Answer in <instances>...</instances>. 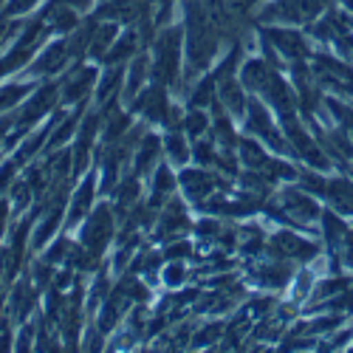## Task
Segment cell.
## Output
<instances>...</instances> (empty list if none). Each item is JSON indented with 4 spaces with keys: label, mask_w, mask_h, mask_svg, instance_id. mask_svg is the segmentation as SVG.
<instances>
[{
    "label": "cell",
    "mask_w": 353,
    "mask_h": 353,
    "mask_svg": "<svg viewBox=\"0 0 353 353\" xmlns=\"http://www.w3.org/2000/svg\"><path fill=\"white\" fill-rule=\"evenodd\" d=\"M108 234H110V212L99 210L91 221H88V226H85V246L102 249V243L108 241Z\"/></svg>",
    "instance_id": "obj_1"
},
{
    "label": "cell",
    "mask_w": 353,
    "mask_h": 353,
    "mask_svg": "<svg viewBox=\"0 0 353 353\" xmlns=\"http://www.w3.org/2000/svg\"><path fill=\"white\" fill-rule=\"evenodd\" d=\"M187 223V218H184V210L179 207V203H172V207H170V212H167V223H164V232H179L181 226Z\"/></svg>",
    "instance_id": "obj_10"
},
{
    "label": "cell",
    "mask_w": 353,
    "mask_h": 353,
    "mask_svg": "<svg viewBox=\"0 0 353 353\" xmlns=\"http://www.w3.org/2000/svg\"><path fill=\"white\" fill-rule=\"evenodd\" d=\"M190 130H192V133L203 130V116H190Z\"/></svg>",
    "instance_id": "obj_20"
},
{
    "label": "cell",
    "mask_w": 353,
    "mask_h": 353,
    "mask_svg": "<svg viewBox=\"0 0 353 353\" xmlns=\"http://www.w3.org/2000/svg\"><path fill=\"white\" fill-rule=\"evenodd\" d=\"M187 190H190V195H195V198H201V195H207L210 192V187H212V181L207 179L203 172H190L187 175Z\"/></svg>",
    "instance_id": "obj_8"
},
{
    "label": "cell",
    "mask_w": 353,
    "mask_h": 353,
    "mask_svg": "<svg viewBox=\"0 0 353 353\" xmlns=\"http://www.w3.org/2000/svg\"><path fill=\"white\" fill-rule=\"evenodd\" d=\"M91 79H94V71H82L77 79H71L68 85H65V99H79L85 91H88V85H91Z\"/></svg>",
    "instance_id": "obj_6"
},
{
    "label": "cell",
    "mask_w": 353,
    "mask_h": 353,
    "mask_svg": "<svg viewBox=\"0 0 353 353\" xmlns=\"http://www.w3.org/2000/svg\"><path fill=\"white\" fill-rule=\"evenodd\" d=\"M26 91H23V88H9V91H3V94H0V108H6V105H12L14 99H20Z\"/></svg>",
    "instance_id": "obj_16"
},
{
    "label": "cell",
    "mask_w": 353,
    "mask_h": 353,
    "mask_svg": "<svg viewBox=\"0 0 353 353\" xmlns=\"http://www.w3.org/2000/svg\"><path fill=\"white\" fill-rule=\"evenodd\" d=\"M12 172H14V167H12V164H6L3 170H0V190H3V187L12 181Z\"/></svg>",
    "instance_id": "obj_19"
},
{
    "label": "cell",
    "mask_w": 353,
    "mask_h": 353,
    "mask_svg": "<svg viewBox=\"0 0 353 353\" xmlns=\"http://www.w3.org/2000/svg\"><path fill=\"white\" fill-rule=\"evenodd\" d=\"M285 203H288V210L297 215L300 221H314L316 215H319V210H316V203L314 201H308L305 195H300V192H288L285 195Z\"/></svg>",
    "instance_id": "obj_3"
},
{
    "label": "cell",
    "mask_w": 353,
    "mask_h": 353,
    "mask_svg": "<svg viewBox=\"0 0 353 353\" xmlns=\"http://www.w3.org/2000/svg\"><path fill=\"white\" fill-rule=\"evenodd\" d=\"M274 43L288 54V57H303L305 54V46L300 40V34H294V32H272Z\"/></svg>",
    "instance_id": "obj_5"
},
{
    "label": "cell",
    "mask_w": 353,
    "mask_h": 353,
    "mask_svg": "<svg viewBox=\"0 0 353 353\" xmlns=\"http://www.w3.org/2000/svg\"><path fill=\"white\" fill-rule=\"evenodd\" d=\"M156 150H159V141H156V139H147V141H144V150H141L139 159H136L139 170H147V164H150V159L156 156Z\"/></svg>",
    "instance_id": "obj_11"
},
{
    "label": "cell",
    "mask_w": 353,
    "mask_h": 353,
    "mask_svg": "<svg viewBox=\"0 0 353 353\" xmlns=\"http://www.w3.org/2000/svg\"><path fill=\"white\" fill-rule=\"evenodd\" d=\"M63 60H65V46H54V48L43 57V60H40V68H43V71H54Z\"/></svg>",
    "instance_id": "obj_9"
},
{
    "label": "cell",
    "mask_w": 353,
    "mask_h": 353,
    "mask_svg": "<svg viewBox=\"0 0 353 353\" xmlns=\"http://www.w3.org/2000/svg\"><path fill=\"white\" fill-rule=\"evenodd\" d=\"M133 46H136V40H133V34H130V37H125L119 46L110 51V57H113V60H122V57H128V51H130Z\"/></svg>",
    "instance_id": "obj_15"
},
{
    "label": "cell",
    "mask_w": 353,
    "mask_h": 353,
    "mask_svg": "<svg viewBox=\"0 0 353 353\" xmlns=\"http://www.w3.org/2000/svg\"><path fill=\"white\" fill-rule=\"evenodd\" d=\"M108 40H113V28H99V37H97L94 51H97V54H102V51H105V46H108Z\"/></svg>",
    "instance_id": "obj_17"
},
{
    "label": "cell",
    "mask_w": 353,
    "mask_h": 353,
    "mask_svg": "<svg viewBox=\"0 0 353 353\" xmlns=\"http://www.w3.org/2000/svg\"><path fill=\"white\" fill-rule=\"evenodd\" d=\"M325 192H328L331 201L336 203V210H342V212H353V187H350L347 181H331Z\"/></svg>",
    "instance_id": "obj_4"
},
{
    "label": "cell",
    "mask_w": 353,
    "mask_h": 353,
    "mask_svg": "<svg viewBox=\"0 0 353 353\" xmlns=\"http://www.w3.org/2000/svg\"><path fill=\"white\" fill-rule=\"evenodd\" d=\"M325 229H328V238H331V241H339L342 234H345V226H342L334 215H325Z\"/></svg>",
    "instance_id": "obj_13"
},
{
    "label": "cell",
    "mask_w": 353,
    "mask_h": 353,
    "mask_svg": "<svg viewBox=\"0 0 353 353\" xmlns=\"http://www.w3.org/2000/svg\"><path fill=\"white\" fill-rule=\"evenodd\" d=\"M65 3H71V6H85L88 0H65Z\"/></svg>",
    "instance_id": "obj_23"
},
{
    "label": "cell",
    "mask_w": 353,
    "mask_h": 353,
    "mask_svg": "<svg viewBox=\"0 0 353 353\" xmlns=\"http://www.w3.org/2000/svg\"><path fill=\"white\" fill-rule=\"evenodd\" d=\"M223 97H226V102H229V108L232 110H243V102H241V91L238 88H232V85H226V91H223Z\"/></svg>",
    "instance_id": "obj_14"
},
{
    "label": "cell",
    "mask_w": 353,
    "mask_h": 353,
    "mask_svg": "<svg viewBox=\"0 0 353 353\" xmlns=\"http://www.w3.org/2000/svg\"><path fill=\"white\" fill-rule=\"evenodd\" d=\"M170 150H172V156L179 159V161L187 159V153H184V141H181V139H175V136H172V139H170Z\"/></svg>",
    "instance_id": "obj_18"
},
{
    "label": "cell",
    "mask_w": 353,
    "mask_h": 353,
    "mask_svg": "<svg viewBox=\"0 0 353 353\" xmlns=\"http://www.w3.org/2000/svg\"><path fill=\"white\" fill-rule=\"evenodd\" d=\"M32 3H34V0H14V3H12V12H23V9H28Z\"/></svg>",
    "instance_id": "obj_21"
},
{
    "label": "cell",
    "mask_w": 353,
    "mask_h": 353,
    "mask_svg": "<svg viewBox=\"0 0 353 353\" xmlns=\"http://www.w3.org/2000/svg\"><path fill=\"white\" fill-rule=\"evenodd\" d=\"M167 283H172V285L181 283V269H170V272H167Z\"/></svg>",
    "instance_id": "obj_22"
},
{
    "label": "cell",
    "mask_w": 353,
    "mask_h": 353,
    "mask_svg": "<svg viewBox=\"0 0 353 353\" xmlns=\"http://www.w3.org/2000/svg\"><path fill=\"white\" fill-rule=\"evenodd\" d=\"M274 246H277L283 254H288V257H311V254L316 252L311 243L294 238V234H280V238L274 241Z\"/></svg>",
    "instance_id": "obj_2"
},
{
    "label": "cell",
    "mask_w": 353,
    "mask_h": 353,
    "mask_svg": "<svg viewBox=\"0 0 353 353\" xmlns=\"http://www.w3.org/2000/svg\"><path fill=\"white\" fill-rule=\"evenodd\" d=\"M57 221H60V215H57V212H54V215H51V218H48V221H46V223H43V226L37 229V246H43V243H46V241L51 238V232H54Z\"/></svg>",
    "instance_id": "obj_12"
},
{
    "label": "cell",
    "mask_w": 353,
    "mask_h": 353,
    "mask_svg": "<svg viewBox=\"0 0 353 353\" xmlns=\"http://www.w3.org/2000/svg\"><path fill=\"white\" fill-rule=\"evenodd\" d=\"M91 195H94V187H91V181H85V184L79 187V192H77V201H74V207H71V218H74V221L85 215L88 203H91Z\"/></svg>",
    "instance_id": "obj_7"
}]
</instances>
